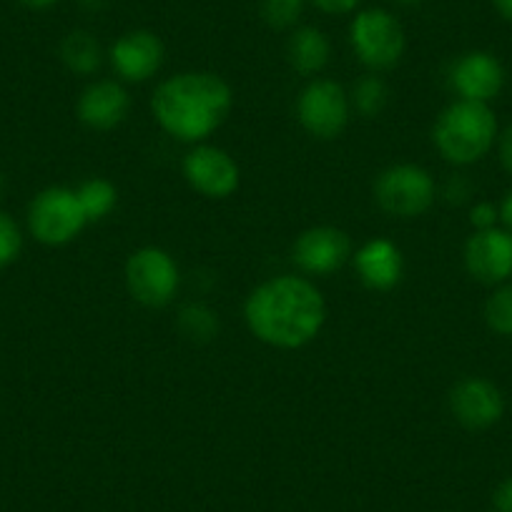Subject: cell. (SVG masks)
<instances>
[{
    "mask_svg": "<svg viewBox=\"0 0 512 512\" xmlns=\"http://www.w3.org/2000/svg\"><path fill=\"white\" fill-rule=\"evenodd\" d=\"M244 314L259 342L277 349H299L324 327L327 304L307 279L277 277L251 292Z\"/></svg>",
    "mask_w": 512,
    "mask_h": 512,
    "instance_id": "1",
    "label": "cell"
},
{
    "mask_svg": "<svg viewBox=\"0 0 512 512\" xmlns=\"http://www.w3.org/2000/svg\"><path fill=\"white\" fill-rule=\"evenodd\" d=\"M231 88L216 73H179L154 93V116L166 134L194 144L214 134L231 111Z\"/></svg>",
    "mask_w": 512,
    "mask_h": 512,
    "instance_id": "2",
    "label": "cell"
},
{
    "mask_svg": "<svg viewBox=\"0 0 512 512\" xmlns=\"http://www.w3.org/2000/svg\"><path fill=\"white\" fill-rule=\"evenodd\" d=\"M497 118L487 103L455 101L440 113L432 131L442 159L455 166L477 164L497 144Z\"/></svg>",
    "mask_w": 512,
    "mask_h": 512,
    "instance_id": "3",
    "label": "cell"
},
{
    "mask_svg": "<svg viewBox=\"0 0 512 512\" xmlns=\"http://www.w3.org/2000/svg\"><path fill=\"white\" fill-rule=\"evenodd\" d=\"M352 48L359 61L372 71H390L405 53V31L400 21L384 8L357 13L349 28Z\"/></svg>",
    "mask_w": 512,
    "mask_h": 512,
    "instance_id": "4",
    "label": "cell"
},
{
    "mask_svg": "<svg viewBox=\"0 0 512 512\" xmlns=\"http://www.w3.org/2000/svg\"><path fill=\"white\" fill-rule=\"evenodd\" d=\"M88 224L78 194L63 186H51L31 201L28 229L41 244L63 246L76 239Z\"/></svg>",
    "mask_w": 512,
    "mask_h": 512,
    "instance_id": "5",
    "label": "cell"
},
{
    "mask_svg": "<svg viewBox=\"0 0 512 512\" xmlns=\"http://www.w3.org/2000/svg\"><path fill=\"white\" fill-rule=\"evenodd\" d=\"M435 179L415 164L392 166L384 171L374 186V196L382 211L400 219L420 216L435 204Z\"/></svg>",
    "mask_w": 512,
    "mask_h": 512,
    "instance_id": "6",
    "label": "cell"
},
{
    "mask_svg": "<svg viewBox=\"0 0 512 512\" xmlns=\"http://www.w3.org/2000/svg\"><path fill=\"white\" fill-rule=\"evenodd\" d=\"M126 284L131 297L144 307H166L179 289V269L164 249L146 246L128 259Z\"/></svg>",
    "mask_w": 512,
    "mask_h": 512,
    "instance_id": "7",
    "label": "cell"
},
{
    "mask_svg": "<svg viewBox=\"0 0 512 512\" xmlns=\"http://www.w3.org/2000/svg\"><path fill=\"white\" fill-rule=\"evenodd\" d=\"M299 121L317 139H337L349 121L347 93L334 81H314L299 96Z\"/></svg>",
    "mask_w": 512,
    "mask_h": 512,
    "instance_id": "8",
    "label": "cell"
},
{
    "mask_svg": "<svg viewBox=\"0 0 512 512\" xmlns=\"http://www.w3.org/2000/svg\"><path fill=\"white\" fill-rule=\"evenodd\" d=\"M465 267L472 279L490 287L510 282L512 277V234L507 229L475 231L465 246Z\"/></svg>",
    "mask_w": 512,
    "mask_h": 512,
    "instance_id": "9",
    "label": "cell"
},
{
    "mask_svg": "<svg viewBox=\"0 0 512 512\" xmlns=\"http://www.w3.org/2000/svg\"><path fill=\"white\" fill-rule=\"evenodd\" d=\"M450 412L467 430H487L505 415V397L490 379L465 377L452 387Z\"/></svg>",
    "mask_w": 512,
    "mask_h": 512,
    "instance_id": "10",
    "label": "cell"
},
{
    "mask_svg": "<svg viewBox=\"0 0 512 512\" xmlns=\"http://www.w3.org/2000/svg\"><path fill=\"white\" fill-rule=\"evenodd\" d=\"M184 176L191 189L209 199H226L239 186V166L216 146H196L184 159Z\"/></svg>",
    "mask_w": 512,
    "mask_h": 512,
    "instance_id": "11",
    "label": "cell"
},
{
    "mask_svg": "<svg viewBox=\"0 0 512 512\" xmlns=\"http://www.w3.org/2000/svg\"><path fill=\"white\" fill-rule=\"evenodd\" d=\"M450 83L462 101L490 103L505 86V68L492 53L472 51L457 58L450 71Z\"/></svg>",
    "mask_w": 512,
    "mask_h": 512,
    "instance_id": "12",
    "label": "cell"
},
{
    "mask_svg": "<svg viewBox=\"0 0 512 512\" xmlns=\"http://www.w3.org/2000/svg\"><path fill=\"white\" fill-rule=\"evenodd\" d=\"M349 236L334 226H314L294 244V262L307 274H332L349 259Z\"/></svg>",
    "mask_w": 512,
    "mask_h": 512,
    "instance_id": "13",
    "label": "cell"
},
{
    "mask_svg": "<svg viewBox=\"0 0 512 512\" xmlns=\"http://www.w3.org/2000/svg\"><path fill=\"white\" fill-rule=\"evenodd\" d=\"M111 63L123 81H149L164 63V43L151 31H131L113 43Z\"/></svg>",
    "mask_w": 512,
    "mask_h": 512,
    "instance_id": "14",
    "label": "cell"
},
{
    "mask_svg": "<svg viewBox=\"0 0 512 512\" xmlns=\"http://www.w3.org/2000/svg\"><path fill=\"white\" fill-rule=\"evenodd\" d=\"M128 93L116 81H98L78 98V118L93 131H111L128 116Z\"/></svg>",
    "mask_w": 512,
    "mask_h": 512,
    "instance_id": "15",
    "label": "cell"
},
{
    "mask_svg": "<svg viewBox=\"0 0 512 512\" xmlns=\"http://www.w3.org/2000/svg\"><path fill=\"white\" fill-rule=\"evenodd\" d=\"M359 279L374 292H390L402 279V254L392 241L374 239L354 256Z\"/></svg>",
    "mask_w": 512,
    "mask_h": 512,
    "instance_id": "16",
    "label": "cell"
},
{
    "mask_svg": "<svg viewBox=\"0 0 512 512\" xmlns=\"http://www.w3.org/2000/svg\"><path fill=\"white\" fill-rule=\"evenodd\" d=\"M289 63L302 76H314L322 71L329 61V41L322 31L307 26L292 33L287 46Z\"/></svg>",
    "mask_w": 512,
    "mask_h": 512,
    "instance_id": "17",
    "label": "cell"
},
{
    "mask_svg": "<svg viewBox=\"0 0 512 512\" xmlns=\"http://www.w3.org/2000/svg\"><path fill=\"white\" fill-rule=\"evenodd\" d=\"M61 61L76 76H91L103 61L101 43L88 31H73L61 43Z\"/></svg>",
    "mask_w": 512,
    "mask_h": 512,
    "instance_id": "18",
    "label": "cell"
},
{
    "mask_svg": "<svg viewBox=\"0 0 512 512\" xmlns=\"http://www.w3.org/2000/svg\"><path fill=\"white\" fill-rule=\"evenodd\" d=\"M88 221H98L108 216L116 206V186L106 179H91L76 191Z\"/></svg>",
    "mask_w": 512,
    "mask_h": 512,
    "instance_id": "19",
    "label": "cell"
},
{
    "mask_svg": "<svg viewBox=\"0 0 512 512\" xmlns=\"http://www.w3.org/2000/svg\"><path fill=\"white\" fill-rule=\"evenodd\" d=\"M485 322L500 337H512V282L500 284L485 304Z\"/></svg>",
    "mask_w": 512,
    "mask_h": 512,
    "instance_id": "20",
    "label": "cell"
},
{
    "mask_svg": "<svg viewBox=\"0 0 512 512\" xmlns=\"http://www.w3.org/2000/svg\"><path fill=\"white\" fill-rule=\"evenodd\" d=\"M179 329L186 339H191V342H209L216 334V329H219V322H216L214 312H209L206 307H201V304H189V307L181 309Z\"/></svg>",
    "mask_w": 512,
    "mask_h": 512,
    "instance_id": "21",
    "label": "cell"
},
{
    "mask_svg": "<svg viewBox=\"0 0 512 512\" xmlns=\"http://www.w3.org/2000/svg\"><path fill=\"white\" fill-rule=\"evenodd\" d=\"M354 106L362 116L374 118L382 113V108L387 106V86L382 83V78L367 76L357 83L354 88Z\"/></svg>",
    "mask_w": 512,
    "mask_h": 512,
    "instance_id": "22",
    "label": "cell"
},
{
    "mask_svg": "<svg viewBox=\"0 0 512 512\" xmlns=\"http://www.w3.org/2000/svg\"><path fill=\"white\" fill-rule=\"evenodd\" d=\"M21 249H23L21 229H18V224L6 214V211H0V269L11 267L18 256H21Z\"/></svg>",
    "mask_w": 512,
    "mask_h": 512,
    "instance_id": "23",
    "label": "cell"
},
{
    "mask_svg": "<svg viewBox=\"0 0 512 512\" xmlns=\"http://www.w3.org/2000/svg\"><path fill=\"white\" fill-rule=\"evenodd\" d=\"M304 0H262V16L272 28L282 31L297 23Z\"/></svg>",
    "mask_w": 512,
    "mask_h": 512,
    "instance_id": "24",
    "label": "cell"
},
{
    "mask_svg": "<svg viewBox=\"0 0 512 512\" xmlns=\"http://www.w3.org/2000/svg\"><path fill=\"white\" fill-rule=\"evenodd\" d=\"M497 221H500V209L490 201H480V204L472 206L470 211V224L475 226V231H485V229H495Z\"/></svg>",
    "mask_w": 512,
    "mask_h": 512,
    "instance_id": "25",
    "label": "cell"
},
{
    "mask_svg": "<svg viewBox=\"0 0 512 512\" xmlns=\"http://www.w3.org/2000/svg\"><path fill=\"white\" fill-rule=\"evenodd\" d=\"M312 3L329 16H344V13H352L362 0H312Z\"/></svg>",
    "mask_w": 512,
    "mask_h": 512,
    "instance_id": "26",
    "label": "cell"
},
{
    "mask_svg": "<svg viewBox=\"0 0 512 512\" xmlns=\"http://www.w3.org/2000/svg\"><path fill=\"white\" fill-rule=\"evenodd\" d=\"M492 507L495 512H512V477L502 480L492 492Z\"/></svg>",
    "mask_w": 512,
    "mask_h": 512,
    "instance_id": "27",
    "label": "cell"
},
{
    "mask_svg": "<svg viewBox=\"0 0 512 512\" xmlns=\"http://www.w3.org/2000/svg\"><path fill=\"white\" fill-rule=\"evenodd\" d=\"M497 156H500L502 169L512 176V123L497 136Z\"/></svg>",
    "mask_w": 512,
    "mask_h": 512,
    "instance_id": "28",
    "label": "cell"
},
{
    "mask_svg": "<svg viewBox=\"0 0 512 512\" xmlns=\"http://www.w3.org/2000/svg\"><path fill=\"white\" fill-rule=\"evenodd\" d=\"M445 194L450 196V201H457V204H462V201L470 199V194H472L470 181H465L462 176H457V179H452L450 184H447Z\"/></svg>",
    "mask_w": 512,
    "mask_h": 512,
    "instance_id": "29",
    "label": "cell"
},
{
    "mask_svg": "<svg viewBox=\"0 0 512 512\" xmlns=\"http://www.w3.org/2000/svg\"><path fill=\"white\" fill-rule=\"evenodd\" d=\"M497 209H500L502 229H507L512 234V191H507L505 199L500 201V206H497Z\"/></svg>",
    "mask_w": 512,
    "mask_h": 512,
    "instance_id": "30",
    "label": "cell"
},
{
    "mask_svg": "<svg viewBox=\"0 0 512 512\" xmlns=\"http://www.w3.org/2000/svg\"><path fill=\"white\" fill-rule=\"evenodd\" d=\"M18 3L23 8H28V11H48V8H53L61 0H18Z\"/></svg>",
    "mask_w": 512,
    "mask_h": 512,
    "instance_id": "31",
    "label": "cell"
},
{
    "mask_svg": "<svg viewBox=\"0 0 512 512\" xmlns=\"http://www.w3.org/2000/svg\"><path fill=\"white\" fill-rule=\"evenodd\" d=\"M492 6L507 23H512V0H492Z\"/></svg>",
    "mask_w": 512,
    "mask_h": 512,
    "instance_id": "32",
    "label": "cell"
},
{
    "mask_svg": "<svg viewBox=\"0 0 512 512\" xmlns=\"http://www.w3.org/2000/svg\"><path fill=\"white\" fill-rule=\"evenodd\" d=\"M78 3H81L83 8H88V11H101L106 0H78Z\"/></svg>",
    "mask_w": 512,
    "mask_h": 512,
    "instance_id": "33",
    "label": "cell"
},
{
    "mask_svg": "<svg viewBox=\"0 0 512 512\" xmlns=\"http://www.w3.org/2000/svg\"><path fill=\"white\" fill-rule=\"evenodd\" d=\"M395 3H400V6L412 8V6H420V3H425V0H395Z\"/></svg>",
    "mask_w": 512,
    "mask_h": 512,
    "instance_id": "34",
    "label": "cell"
},
{
    "mask_svg": "<svg viewBox=\"0 0 512 512\" xmlns=\"http://www.w3.org/2000/svg\"><path fill=\"white\" fill-rule=\"evenodd\" d=\"M3 186H6V179H3V174H0V194H3Z\"/></svg>",
    "mask_w": 512,
    "mask_h": 512,
    "instance_id": "35",
    "label": "cell"
}]
</instances>
